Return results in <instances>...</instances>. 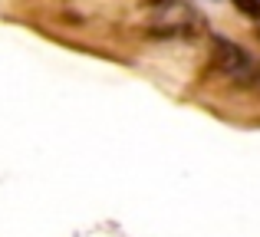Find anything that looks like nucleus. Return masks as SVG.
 Listing matches in <instances>:
<instances>
[{"mask_svg": "<svg viewBox=\"0 0 260 237\" xmlns=\"http://www.w3.org/2000/svg\"><path fill=\"white\" fill-rule=\"evenodd\" d=\"M211 63L221 76L234 79L237 86H250L254 83V59L241 43L228 37H211Z\"/></svg>", "mask_w": 260, "mask_h": 237, "instance_id": "obj_1", "label": "nucleus"}, {"mask_svg": "<svg viewBox=\"0 0 260 237\" xmlns=\"http://www.w3.org/2000/svg\"><path fill=\"white\" fill-rule=\"evenodd\" d=\"M148 4H152V7H168L172 0H148Z\"/></svg>", "mask_w": 260, "mask_h": 237, "instance_id": "obj_4", "label": "nucleus"}, {"mask_svg": "<svg viewBox=\"0 0 260 237\" xmlns=\"http://www.w3.org/2000/svg\"><path fill=\"white\" fill-rule=\"evenodd\" d=\"M250 86H254V89H260V66H254V83H250Z\"/></svg>", "mask_w": 260, "mask_h": 237, "instance_id": "obj_3", "label": "nucleus"}, {"mask_svg": "<svg viewBox=\"0 0 260 237\" xmlns=\"http://www.w3.org/2000/svg\"><path fill=\"white\" fill-rule=\"evenodd\" d=\"M257 37H260V30H257Z\"/></svg>", "mask_w": 260, "mask_h": 237, "instance_id": "obj_5", "label": "nucleus"}, {"mask_svg": "<svg viewBox=\"0 0 260 237\" xmlns=\"http://www.w3.org/2000/svg\"><path fill=\"white\" fill-rule=\"evenodd\" d=\"M231 4H234L237 10L244 13V17H250V20H260V0H231Z\"/></svg>", "mask_w": 260, "mask_h": 237, "instance_id": "obj_2", "label": "nucleus"}]
</instances>
